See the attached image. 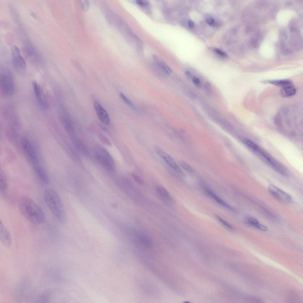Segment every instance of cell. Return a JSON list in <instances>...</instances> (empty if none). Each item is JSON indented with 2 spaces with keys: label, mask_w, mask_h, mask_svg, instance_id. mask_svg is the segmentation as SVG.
<instances>
[{
  "label": "cell",
  "mask_w": 303,
  "mask_h": 303,
  "mask_svg": "<svg viewBox=\"0 0 303 303\" xmlns=\"http://www.w3.org/2000/svg\"><path fill=\"white\" fill-rule=\"evenodd\" d=\"M21 143L23 149L33 165L34 169L41 166L39 163L35 150L30 142L28 139L24 138L22 139Z\"/></svg>",
  "instance_id": "52a82bcc"
},
{
  "label": "cell",
  "mask_w": 303,
  "mask_h": 303,
  "mask_svg": "<svg viewBox=\"0 0 303 303\" xmlns=\"http://www.w3.org/2000/svg\"><path fill=\"white\" fill-rule=\"evenodd\" d=\"M240 139L245 146L262 161L277 172L287 176V171L283 165L252 140L244 137Z\"/></svg>",
  "instance_id": "6da1fadb"
},
{
  "label": "cell",
  "mask_w": 303,
  "mask_h": 303,
  "mask_svg": "<svg viewBox=\"0 0 303 303\" xmlns=\"http://www.w3.org/2000/svg\"><path fill=\"white\" fill-rule=\"evenodd\" d=\"M44 201L53 215L60 222L66 219L65 209L61 200L57 192L51 188L45 189L43 193Z\"/></svg>",
  "instance_id": "3957f363"
},
{
  "label": "cell",
  "mask_w": 303,
  "mask_h": 303,
  "mask_svg": "<svg viewBox=\"0 0 303 303\" xmlns=\"http://www.w3.org/2000/svg\"><path fill=\"white\" fill-rule=\"evenodd\" d=\"M32 85L34 92L39 104L44 109L48 107V104L46 98L42 88L35 80L32 81Z\"/></svg>",
  "instance_id": "9c48e42d"
},
{
  "label": "cell",
  "mask_w": 303,
  "mask_h": 303,
  "mask_svg": "<svg viewBox=\"0 0 303 303\" xmlns=\"http://www.w3.org/2000/svg\"><path fill=\"white\" fill-rule=\"evenodd\" d=\"M205 191L206 193L210 197L219 204L232 211L235 212L236 210L224 202L210 189L206 188L205 189Z\"/></svg>",
  "instance_id": "5bb4252c"
},
{
  "label": "cell",
  "mask_w": 303,
  "mask_h": 303,
  "mask_svg": "<svg viewBox=\"0 0 303 303\" xmlns=\"http://www.w3.org/2000/svg\"><path fill=\"white\" fill-rule=\"evenodd\" d=\"M191 79L193 83L198 88H200L201 87V81L198 78L196 77H192Z\"/></svg>",
  "instance_id": "d4e9b609"
},
{
  "label": "cell",
  "mask_w": 303,
  "mask_h": 303,
  "mask_svg": "<svg viewBox=\"0 0 303 303\" xmlns=\"http://www.w3.org/2000/svg\"><path fill=\"white\" fill-rule=\"evenodd\" d=\"M250 43L253 48H256L257 46V41L254 38L251 39L250 40Z\"/></svg>",
  "instance_id": "83f0119b"
},
{
  "label": "cell",
  "mask_w": 303,
  "mask_h": 303,
  "mask_svg": "<svg viewBox=\"0 0 303 303\" xmlns=\"http://www.w3.org/2000/svg\"><path fill=\"white\" fill-rule=\"evenodd\" d=\"M156 190L158 195L161 197L165 199H171V196L167 191L164 187L159 186L156 188Z\"/></svg>",
  "instance_id": "ac0fdd59"
},
{
  "label": "cell",
  "mask_w": 303,
  "mask_h": 303,
  "mask_svg": "<svg viewBox=\"0 0 303 303\" xmlns=\"http://www.w3.org/2000/svg\"><path fill=\"white\" fill-rule=\"evenodd\" d=\"M158 65L162 70L167 75H170L171 73V69L165 63L160 62L158 63Z\"/></svg>",
  "instance_id": "ffe728a7"
},
{
  "label": "cell",
  "mask_w": 303,
  "mask_h": 303,
  "mask_svg": "<svg viewBox=\"0 0 303 303\" xmlns=\"http://www.w3.org/2000/svg\"><path fill=\"white\" fill-rule=\"evenodd\" d=\"M290 30L292 31H294L296 30V28L292 26L290 28Z\"/></svg>",
  "instance_id": "d6a6232c"
},
{
  "label": "cell",
  "mask_w": 303,
  "mask_h": 303,
  "mask_svg": "<svg viewBox=\"0 0 303 303\" xmlns=\"http://www.w3.org/2000/svg\"><path fill=\"white\" fill-rule=\"evenodd\" d=\"M132 176L135 180L136 182L140 183H143V182L141 179L138 176L135 174H132Z\"/></svg>",
  "instance_id": "f1b7e54d"
},
{
  "label": "cell",
  "mask_w": 303,
  "mask_h": 303,
  "mask_svg": "<svg viewBox=\"0 0 303 303\" xmlns=\"http://www.w3.org/2000/svg\"><path fill=\"white\" fill-rule=\"evenodd\" d=\"M244 222L247 225L262 231H266L268 229L265 225L260 223L256 219L252 217L248 216L246 217Z\"/></svg>",
  "instance_id": "4fadbf2b"
},
{
  "label": "cell",
  "mask_w": 303,
  "mask_h": 303,
  "mask_svg": "<svg viewBox=\"0 0 303 303\" xmlns=\"http://www.w3.org/2000/svg\"><path fill=\"white\" fill-rule=\"evenodd\" d=\"M216 217L217 219L220 222L222 223L223 225L226 228L230 229H232L233 228V226L231 225L228 223L224 220L222 219L220 216L216 215Z\"/></svg>",
  "instance_id": "7402d4cb"
},
{
  "label": "cell",
  "mask_w": 303,
  "mask_h": 303,
  "mask_svg": "<svg viewBox=\"0 0 303 303\" xmlns=\"http://www.w3.org/2000/svg\"><path fill=\"white\" fill-rule=\"evenodd\" d=\"M268 190L273 196L281 202L289 203L292 200L290 195L272 184L269 185Z\"/></svg>",
  "instance_id": "ba28073f"
},
{
  "label": "cell",
  "mask_w": 303,
  "mask_h": 303,
  "mask_svg": "<svg viewBox=\"0 0 303 303\" xmlns=\"http://www.w3.org/2000/svg\"><path fill=\"white\" fill-rule=\"evenodd\" d=\"M188 25L190 28H192L194 26L193 22L191 20L189 21L188 22Z\"/></svg>",
  "instance_id": "1f68e13d"
},
{
  "label": "cell",
  "mask_w": 303,
  "mask_h": 303,
  "mask_svg": "<svg viewBox=\"0 0 303 303\" xmlns=\"http://www.w3.org/2000/svg\"><path fill=\"white\" fill-rule=\"evenodd\" d=\"M204 89L205 92L208 95L209 94L211 91V86L210 83L207 81L204 83Z\"/></svg>",
  "instance_id": "cb8c5ba5"
},
{
  "label": "cell",
  "mask_w": 303,
  "mask_h": 303,
  "mask_svg": "<svg viewBox=\"0 0 303 303\" xmlns=\"http://www.w3.org/2000/svg\"><path fill=\"white\" fill-rule=\"evenodd\" d=\"M0 240L1 243L7 247H10L11 245L10 233L1 219L0 221Z\"/></svg>",
  "instance_id": "8fae6325"
},
{
  "label": "cell",
  "mask_w": 303,
  "mask_h": 303,
  "mask_svg": "<svg viewBox=\"0 0 303 303\" xmlns=\"http://www.w3.org/2000/svg\"><path fill=\"white\" fill-rule=\"evenodd\" d=\"M155 151L170 167L176 172L182 173V171L174 160L168 154L158 147L155 148Z\"/></svg>",
  "instance_id": "30bf717a"
},
{
  "label": "cell",
  "mask_w": 303,
  "mask_h": 303,
  "mask_svg": "<svg viewBox=\"0 0 303 303\" xmlns=\"http://www.w3.org/2000/svg\"><path fill=\"white\" fill-rule=\"evenodd\" d=\"M94 105L96 113L100 120L104 124L109 125L110 122L109 118L106 111L97 101L94 102Z\"/></svg>",
  "instance_id": "7c38bea8"
},
{
  "label": "cell",
  "mask_w": 303,
  "mask_h": 303,
  "mask_svg": "<svg viewBox=\"0 0 303 303\" xmlns=\"http://www.w3.org/2000/svg\"><path fill=\"white\" fill-rule=\"evenodd\" d=\"M185 75L186 77L189 80L192 79V77L191 72L188 71H186L185 72Z\"/></svg>",
  "instance_id": "f546056e"
},
{
  "label": "cell",
  "mask_w": 303,
  "mask_h": 303,
  "mask_svg": "<svg viewBox=\"0 0 303 303\" xmlns=\"http://www.w3.org/2000/svg\"><path fill=\"white\" fill-rule=\"evenodd\" d=\"M296 92V88L293 85L282 88L281 91L282 95L284 97H289L294 95Z\"/></svg>",
  "instance_id": "e0dca14e"
},
{
  "label": "cell",
  "mask_w": 303,
  "mask_h": 303,
  "mask_svg": "<svg viewBox=\"0 0 303 303\" xmlns=\"http://www.w3.org/2000/svg\"><path fill=\"white\" fill-rule=\"evenodd\" d=\"M136 1L137 3L140 5L144 6L146 5V2L143 1L139 0H137Z\"/></svg>",
  "instance_id": "4dcf8cb0"
},
{
  "label": "cell",
  "mask_w": 303,
  "mask_h": 303,
  "mask_svg": "<svg viewBox=\"0 0 303 303\" xmlns=\"http://www.w3.org/2000/svg\"><path fill=\"white\" fill-rule=\"evenodd\" d=\"M120 96L122 99L128 106L132 109H136V107L134 104L123 93H120Z\"/></svg>",
  "instance_id": "44dd1931"
},
{
  "label": "cell",
  "mask_w": 303,
  "mask_h": 303,
  "mask_svg": "<svg viewBox=\"0 0 303 303\" xmlns=\"http://www.w3.org/2000/svg\"><path fill=\"white\" fill-rule=\"evenodd\" d=\"M207 22L210 25L214 26L215 25V21L214 19L212 18H208L207 19Z\"/></svg>",
  "instance_id": "4316f807"
},
{
  "label": "cell",
  "mask_w": 303,
  "mask_h": 303,
  "mask_svg": "<svg viewBox=\"0 0 303 303\" xmlns=\"http://www.w3.org/2000/svg\"><path fill=\"white\" fill-rule=\"evenodd\" d=\"M15 84L12 74L9 70H5L1 73L0 90L3 96L9 97L14 94Z\"/></svg>",
  "instance_id": "277c9868"
},
{
  "label": "cell",
  "mask_w": 303,
  "mask_h": 303,
  "mask_svg": "<svg viewBox=\"0 0 303 303\" xmlns=\"http://www.w3.org/2000/svg\"><path fill=\"white\" fill-rule=\"evenodd\" d=\"M81 7L83 10L85 11H87L89 9V4L87 0H81L80 1Z\"/></svg>",
  "instance_id": "603a6c76"
},
{
  "label": "cell",
  "mask_w": 303,
  "mask_h": 303,
  "mask_svg": "<svg viewBox=\"0 0 303 303\" xmlns=\"http://www.w3.org/2000/svg\"><path fill=\"white\" fill-rule=\"evenodd\" d=\"M11 51L12 64L15 70L18 74L23 75L26 71V65L19 49L16 46H13L11 48Z\"/></svg>",
  "instance_id": "8992f818"
},
{
  "label": "cell",
  "mask_w": 303,
  "mask_h": 303,
  "mask_svg": "<svg viewBox=\"0 0 303 303\" xmlns=\"http://www.w3.org/2000/svg\"><path fill=\"white\" fill-rule=\"evenodd\" d=\"M266 82L282 88L292 85L291 81L287 79L269 80Z\"/></svg>",
  "instance_id": "9a60e30c"
},
{
  "label": "cell",
  "mask_w": 303,
  "mask_h": 303,
  "mask_svg": "<svg viewBox=\"0 0 303 303\" xmlns=\"http://www.w3.org/2000/svg\"><path fill=\"white\" fill-rule=\"evenodd\" d=\"M8 190V185L7 181L3 176H1L0 181V191L1 194L4 197L7 195Z\"/></svg>",
  "instance_id": "2e32d148"
},
{
  "label": "cell",
  "mask_w": 303,
  "mask_h": 303,
  "mask_svg": "<svg viewBox=\"0 0 303 303\" xmlns=\"http://www.w3.org/2000/svg\"><path fill=\"white\" fill-rule=\"evenodd\" d=\"M19 208L22 215L32 223H42L44 220V215L42 209L31 198L23 196L20 199Z\"/></svg>",
  "instance_id": "7a4b0ae2"
},
{
  "label": "cell",
  "mask_w": 303,
  "mask_h": 303,
  "mask_svg": "<svg viewBox=\"0 0 303 303\" xmlns=\"http://www.w3.org/2000/svg\"><path fill=\"white\" fill-rule=\"evenodd\" d=\"M180 165L181 167L186 172L190 174H192L194 171L191 167L188 164L183 162H181Z\"/></svg>",
  "instance_id": "d6986e66"
},
{
  "label": "cell",
  "mask_w": 303,
  "mask_h": 303,
  "mask_svg": "<svg viewBox=\"0 0 303 303\" xmlns=\"http://www.w3.org/2000/svg\"><path fill=\"white\" fill-rule=\"evenodd\" d=\"M214 50L216 53L221 56L225 57H226L227 56V54L225 53L218 49H214Z\"/></svg>",
  "instance_id": "484cf974"
},
{
  "label": "cell",
  "mask_w": 303,
  "mask_h": 303,
  "mask_svg": "<svg viewBox=\"0 0 303 303\" xmlns=\"http://www.w3.org/2000/svg\"><path fill=\"white\" fill-rule=\"evenodd\" d=\"M95 157L100 164L107 170H113L115 163L112 157L103 147L96 145L94 148Z\"/></svg>",
  "instance_id": "5b68a950"
}]
</instances>
